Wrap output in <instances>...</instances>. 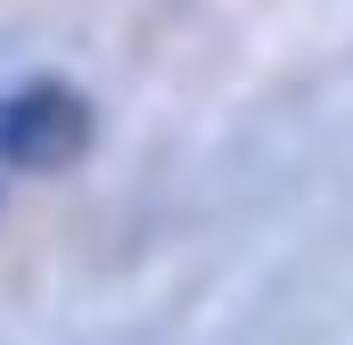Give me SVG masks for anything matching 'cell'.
Returning a JSON list of instances; mask_svg holds the SVG:
<instances>
[{"mask_svg":"<svg viewBox=\"0 0 353 345\" xmlns=\"http://www.w3.org/2000/svg\"><path fill=\"white\" fill-rule=\"evenodd\" d=\"M90 140V107L74 83H25L0 99V165L50 172Z\"/></svg>","mask_w":353,"mask_h":345,"instance_id":"cell-1","label":"cell"}]
</instances>
